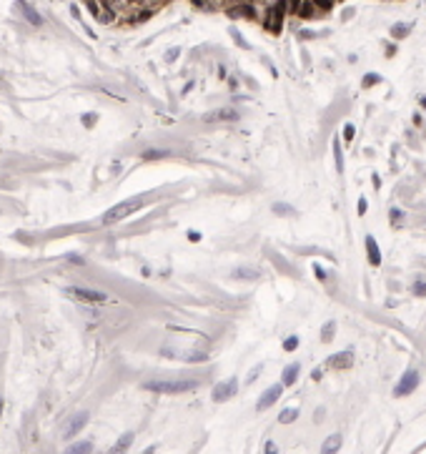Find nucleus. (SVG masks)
<instances>
[{
	"instance_id": "1",
	"label": "nucleus",
	"mask_w": 426,
	"mask_h": 454,
	"mask_svg": "<svg viewBox=\"0 0 426 454\" xmlns=\"http://www.w3.org/2000/svg\"><path fill=\"white\" fill-rule=\"evenodd\" d=\"M201 382L198 379H163V382H148L145 389L150 392H161V394H181V392H190L196 389Z\"/></svg>"
},
{
	"instance_id": "2",
	"label": "nucleus",
	"mask_w": 426,
	"mask_h": 454,
	"mask_svg": "<svg viewBox=\"0 0 426 454\" xmlns=\"http://www.w3.org/2000/svg\"><path fill=\"white\" fill-rule=\"evenodd\" d=\"M288 8L298 18H321L326 10H331V3H319V0H303V3H288Z\"/></svg>"
},
{
	"instance_id": "3",
	"label": "nucleus",
	"mask_w": 426,
	"mask_h": 454,
	"mask_svg": "<svg viewBox=\"0 0 426 454\" xmlns=\"http://www.w3.org/2000/svg\"><path fill=\"white\" fill-rule=\"evenodd\" d=\"M143 206V201L141 199H136V201H123V203H115L113 208H108L105 213H103V223L105 226H110V223H115V221H121V218H126V216H131L133 211H138Z\"/></svg>"
},
{
	"instance_id": "4",
	"label": "nucleus",
	"mask_w": 426,
	"mask_h": 454,
	"mask_svg": "<svg viewBox=\"0 0 426 454\" xmlns=\"http://www.w3.org/2000/svg\"><path fill=\"white\" fill-rule=\"evenodd\" d=\"M288 5L286 3H266V15H263V25L268 30L279 33L281 30V20H284V10Z\"/></svg>"
},
{
	"instance_id": "5",
	"label": "nucleus",
	"mask_w": 426,
	"mask_h": 454,
	"mask_svg": "<svg viewBox=\"0 0 426 454\" xmlns=\"http://www.w3.org/2000/svg\"><path fill=\"white\" fill-rule=\"evenodd\" d=\"M65 291H68V296L78 299V301H86V304H105V301H108V296L103 291H91V289H78V286H70Z\"/></svg>"
},
{
	"instance_id": "6",
	"label": "nucleus",
	"mask_w": 426,
	"mask_h": 454,
	"mask_svg": "<svg viewBox=\"0 0 426 454\" xmlns=\"http://www.w3.org/2000/svg\"><path fill=\"white\" fill-rule=\"evenodd\" d=\"M416 387H419V374H416V371H406L404 379L396 384L394 394H396V397H404V394H411Z\"/></svg>"
},
{
	"instance_id": "7",
	"label": "nucleus",
	"mask_w": 426,
	"mask_h": 454,
	"mask_svg": "<svg viewBox=\"0 0 426 454\" xmlns=\"http://www.w3.org/2000/svg\"><path fill=\"white\" fill-rule=\"evenodd\" d=\"M88 10H91V13L95 15V20H98V23H103V25H105V23H110L113 18H118V15H115V13L110 10V5H108V3H88Z\"/></svg>"
},
{
	"instance_id": "8",
	"label": "nucleus",
	"mask_w": 426,
	"mask_h": 454,
	"mask_svg": "<svg viewBox=\"0 0 426 454\" xmlns=\"http://www.w3.org/2000/svg\"><path fill=\"white\" fill-rule=\"evenodd\" d=\"M236 389H238V382L236 379H228L226 384H218L216 389H213V402H226V399H231L236 394Z\"/></svg>"
},
{
	"instance_id": "9",
	"label": "nucleus",
	"mask_w": 426,
	"mask_h": 454,
	"mask_svg": "<svg viewBox=\"0 0 426 454\" xmlns=\"http://www.w3.org/2000/svg\"><path fill=\"white\" fill-rule=\"evenodd\" d=\"M88 424V411H81V414H75L73 417V422L68 424V429H65V439H73L75 434H78L83 427Z\"/></svg>"
},
{
	"instance_id": "10",
	"label": "nucleus",
	"mask_w": 426,
	"mask_h": 454,
	"mask_svg": "<svg viewBox=\"0 0 426 454\" xmlns=\"http://www.w3.org/2000/svg\"><path fill=\"white\" fill-rule=\"evenodd\" d=\"M281 392H284V387H281V384L271 387V389H268V392H266V394L258 399V404H256V406H258L261 411H263V409H268V406H274V404H276V399L281 397Z\"/></svg>"
},
{
	"instance_id": "11",
	"label": "nucleus",
	"mask_w": 426,
	"mask_h": 454,
	"mask_svg": "<svg viewBox=\"0 0 426 454\" xmlns=\"http://www.w3.org/2000/svg\"><path fill=\"white\" fill-rule=\"evenodd\" d=\"M238 118V113L234 110V108H221V110H213V113H206V118L203 121H236Z\"/></svg>"
},
{
	"instance_id": "12",
	"label": "nucleus",
	"mask_w": 426,
	"mask_h": 454,
	"mask_svg": "<svg viewBox=\"0 0 426 454\" xmlns=\"http://www.w3.org/2000/svg\"><path fill=\"white\" fill-rule=\"evenodd\" d=\"M131 444H133V434H131V432H126L118 442H115V444L110 447V452H108V454H126Z\"/></svg>"
},
{
	"instance_id": "13",
	"label": "nucleus",
	"mask_w": 426,
	"mask_h": 454,
	"mask_svg": "<svg viewBox=\"0 0 426 454\" xmlns=\"http://www.w3.org/2000/svg\"><path fill=\"white\" fill-rule=\"evenodd\" d=\"M18 10H23V13H25V20L33 23V25H41V23H43L41 13H38L33 5H28V3H18Z\"/></svg>"
},
{
	"instance_id": "14",
	"label": "nucleus",
	"mask_w": 426,
	"mask_h": 454,
	"mask_svg": "<svg viewBox=\"0 0 426 454\" xmlns=\"http://www.w3.org/2000/svg\"><path fill=\"white\" fill-rule=\"evenodd\" d=\"M329 364H331L333 369H346V366H351V352H341V354H333Z\"/></svg>"
},
{
	"instance_id": "15",
	"label": "nucleus",
	"mask_w": 426,
	"mask_h": 454,
	"mask_svg": "<svg viewBox=\"0 0 426 454\" xmlns=\"http://www.w3.org/2000/svg\"><path fill=\"white\" fill-rule=\"evenodd\" d=\"M366 251H369V261L374 263V266H379V263H381V253H379V246H376L374 236H366Z\"/></svg>"
},
{
	"instance_id": "16",
	"label": "nucleus",
	"mask_w": 426,
	"mask_h": 454,
	"mask_svg": "<svg viewBox=\"0 0 426 454\" xmlns=\"http://www.w3.org/2000/svg\"><path fill=\"white\" fill-rule=\"evenodd\" d=\"M338 447H341V437H338V434H333V437H329V439L324 442L321 454H336V452H338Z\"/></svg>"
},
{
	"instance_id": "17",
	"label": "nucleus",
	"mask_w": 426,
	"mask_h": 454,
	"mask_svg": "<svg viewBox=\"0 0 426 454\" xmlns=\"http://www.w3.org/2000/svg\"><path fill=\"white\" fill-rule=\"evenodd\" d=\"M93 452V444L91 442H75L73 447H68L63 454H91Z\"/></svg>"
},
{
	"instance_id": "18",
	"label": "nucleus",
	"mask_w": 426,
	"mask_h": 454,
	"mask_svg": "<svg viewBox=\"0 0 426 454\" xmlns=\"http://www.w3.org/2000/svg\"><path fill=\"white\" fill-rule=\"evenodd\" d=\"M234 279H246V281H256V279H261V274H258L256 269H248V266H243V269H236V271H234Z\"/></svg>"
},
{
	"instance_id": "19",
	"label": "nucleus",
	"mask_w": 426,
	"mask_h": 454,
	"mask_svg": "<svg viewBox=\"0 0 426 454\" xmlns=\"http://www.w3.org/2000/svg\"><path fill=\"white\" fill-rule=\"evenodd\" d=\"M296 376H298V364H288L284 369V387H291L296 382Z\"/></svg>"
},
{
	"instance_id": "20",
	"label": "nucleus",
	"mask_w": 426,
	"mask_h": 454,
	"mask_svg": "<svg viewBox=\"0 0 426 454\" xmlns=\"http://www.w3.org/2000/svg\"><path fill=\"white\" fill-rule=\"evenodd\" d=\"M296 417H298V409H284L281 417H279V422H281V424H291Z\"/></svg>"
},
{
	"instance_id": "21",
	"label": "nucleus",
	"mask_w": 426,
	"mask_h": 454,
	"mask_svg": "<svg viewBox=\"0 0 426 454\" xmlns=\"http://www.w3.org/2000/svg\"><path fill=\"white\" fill-rule=\"evenodd\" d=\"M409 30H411V25L399 23V25H394V28H391V35H394V38H404V35H409Z\"/></svg>"
},
{
	"instance_id": "22",
	"label": "nucleus",
	"mask_w": 426,
	"mask_h": 454,
	"mask_svg": "<svg viewBox=\"0 0 426 454\" xmlns=\"http://www.w3.org/2000/svg\"><path fill=\"white\" fill-rule=\"evenodd\" d=\"M333 156H336V171L341 173V171H343V158H341V146H338V141L333 143Z\"/></svg>"
},
{
	"instance_id": "23",
	"label": "nucleus",
	"mask_w": 426,
	"mask_h": 454,
	"mask_svg": "<svg viewBox=\"0 0 426 454\" xmlns=\"http://www.w3.org/2000/svg\"><path fill=\"white\" fill-rule=\"evenodd\" d=\"M296 347H298V336H288L284 342V352H293Z\"/></svg>"
},
{
	"instance_id": "24",
	"label": "nucleus",
	"mask_w": 426,
	"mask_h": 454,
	"mask_svg": "<svg viewBox=\"0 0 426 454\" xmlns=\"http://www.w3.org/2000/svg\"><path fill=\"white\" fill-rule=\"evenodd\" d=\"M379 81H381V78H379V75H376V73H369V75H366V78H364V88H371V86H376Z\"/></svg>"
},
{
	"instance_id": "25",
	"label": "nucleus",
	"mask_w": 426,
	"mask_h": 454,
	"mask_svg": "<svg viewBox=\"0 0 426 454\" xmlns=\"http://www.w3.org/2000/svg\"><path fill=\"white\" fill-rule=\"evenodd\" d=\"M331 336H333V324H326L324 331H321V339L324 342H331Z\"/></svg>"
},
{
	"instance_id": "26",
	"label": "nucleus",
	"mask_w": 426,
	"mask_h": 454,
	"mask_svg": "<svg viewBox=\"0 0 426 454\" xmlns=\"http://www.w3.org/2000/svg\"><path fill=\"white\" fill-rule=\"evenodd\" d=\"M414 294H416V296H426V284H424V281H416V284H414Z\"/></svg>"
},
{
	"instance_id": "27",
	"label": "nucleus",
	"mask_w": 426,
	"mask_h": 454,
	"mask_svg": "<svg viewBox=\"0 0 426 454\" xmlns=\"http://www.w3.org/2000/svg\"><path fill=\"white\" fill-rule=\"evenodd\" d=\"M274 211H276V213H293V208H291V206H284V203H276Z\"/></svg>"
},
{
	"instance_id": "28",
	"label": "nucleus",
	"mask_w": 426,
	"mask_h": 454,
	"mask_svg": "<svg viewBox=\"0 0 426 454\" xmlns=\"http://www.w3.org/2000/svg\"><path fill=\"white\" fill-rule=\"evenodd\" d=\"M354 131H356V128H354L351 123H346V128H343V136H346V141H351V138H354Z\"/></svg>"
},
{
	"instance_id": "29",
	"label": "nucleus",
	"mask_w": 426,
	"mask_h": 454,
	"mask_svg": "<svg viewBox=\"0 0 426 454\" xmlns=\"http://www.w3.org/2000/svg\"><path fill=\"white\" fill-rule=\"evenodd\" d=\"M83 123H86V126H93V123H95V113H86V116H83Z\"/></svg>"
},
{
	"instance_id": "30",
	"label": "nucleus",
	"mask_w": 426,
	"mask_h": 454,
	"mask_svg": "<svg viewBox=\"0 0 426 454\" xmlns=\"http://www.w3.org/2000/svg\"><path fill=\"white\" fill-rule=\"evenodd\" d=\"M266 454H276V444L274 442H266Z\"/></svg>"
},
{
	"instance_id": "31",
	"label": "nucleus",
	"mask_w": 426,
	"mask_h": 454,
	"mask_svg": "<svg viewBox=\"0 0 426 454\" xmlns=\"http://www.w3.org/2000/svg\"><path fill=\"white\" fill-rule=\"evenodd\" d=\"M314 271H316V276H319V279H321V281H324V279H326V274H324V269H321V266H319V263H316V266H314Z\"/></svg>"
},
{
	"instance_id": "32",
	"label": "nucleus",
	"mask_w": 426,
	"mask_h": 454,
	"mask_svg": "<svg viewBox=\"0 0 426 454\" xmlns=\"http://www.w3.org/2000/svg\"><path fill=\"white\" fill-rule=\"evenodd\" d=\"M366 208H369V203H366V201L361 199V201H359V213L364 216V213H366Z\"/></svg>"
},
{
	"instance_id": "33",
	"label": "nucleus",
	"mask_w": 426,
	"mask_h": 454,
	"mask_svg": "<svg viewBox=\"0 0 426 454\" xmlns=\"http://www.w3.org/2000/svg\"><path fill=\"white\" fill-rule=\"evenodd\" d=\"M178 53H181L178 48H171V50H168V60H176V55H178Z\"/></svg>"
},
{
	"instance_id": "34",
	"label": "nucleus",
	"mask_w": 426,
	"mask_h": 454,
	"mask_svg": "<svg viewBox=\"0 0 426 454\" xmlns=\"http://www.w3.org/2000/svg\"><path fill=\"white\" fill-rule=\"evenodd\" d=\"M261 369H263V366H256V369L251 371V376H248V382H253V379H256V376H258V371H261Z\"/></svg>"
},
{
	"instance_id": "35",
	"label": "nucleus",
	"mask_w": 426,
	"mask_h": 454,
	"mask_svg": "<svg viewBox=\"0 0 426 454\" xmlns=\"http://www.w3.org/2000/svg\"><path fill=\"white\" fill-rule=\"evenodd\" d=\"M391 218H394V221H399V218H401V211H399V208H394V211H391Z\"/></svg>"
},
{
	"instance_id": "36",
	"label": "nucleus",
	"mask_w": 426,
	"mask_h": 454,
	"mask_svg": "<svg viewBox=\"0 0 426 454\" xmlns=\"http://www.w3.org/2000/svg\"><path fill=\"white\" fill-rule=\"evenodd\" d=\"M188 239H190V241H201V236H198L196 231H190V234H188Z\"/></svg>"
},
{
	"instance_id": "37",
	"label": "nucleus",
	"mask_w": 426,
	"mask_h": 454,
	"mask_svg": "<svg viewBox=\"0 0 426 454\" xmlns=\"http://www.w3.org/2000/svg\"><path fill=\"white\" fill-rule=\"evenodd\" d=\"M143 454H156V447H148V449H145Z\"/></svg>"
},
{
	"instance_id": "38",
	"label": "nucleus",
	"mask_w": 426,
	"mask_h": 454,
	"mask_svg": "<svg viewBox=\"0 0 426 454\" xmlns=\"http://www.w3.org/2000/svg\"><path fill=\"white\" fill-rule=\"evenodd\" d=\"M0 414H3V399H0Z\"/></svg>"
}]
</instances>
